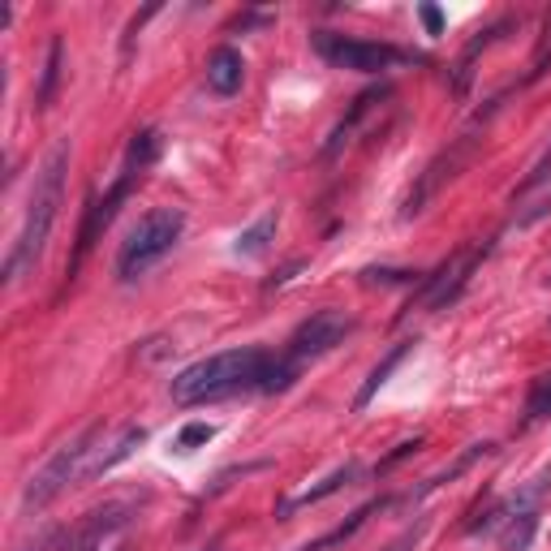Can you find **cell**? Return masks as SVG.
Returning a JSON list of instances; mask_svg holds the SVG:
<instances>
[{
	"mask_svg": "<svg viewBox=\"0 0 551 551\" xmlns=\"http://www.w3.org/2000/svg\"><path fill=\"white\" fill-rule=\"evenodd\" d=\"M418 13H422V22H427V35H444V13H439L435 4H422Z\"/></svg>",
	"mask_w": 551,
	"mask_h": 551,
	"instance_id": "obj_27",
	"label": "cell"
},
{
	"mask_svg": "<svg viewBox=\"0 0 551 551\" xmlns=\"http://www.w3.org/2000/svg\"><path fill=\"white\" fill-rule=\"evenodd\" d=\"M380 99H388V87H371V91H362V96L354 99L349 117H340V125L332 129V138H328V146H323V155H328V160H336V155H340V146L354 138V129H358L362 121H366V113H371Z\"/></svg>",
	"mask_w": 551,
	"mask_h": 551,
	"instance_id": "obj_14",
	"label": "cell"
},
{
	"mask_svg": "<svg viewBox=\"0 0 551 551\" xmlns=\"http://www.w3.org/2000/svg\"><path fill=\"white\" fill-rule=\"evenodd\" d=\"M99 444H104V422H91L82 435H73L70 444H61V448L30 474V482H26V491H22V513H44L56 496L70 491L73 482H87L96 456L104 453Z\"/></svg>",
	"mask_w": 551,
	"mask_h": 551,
	"instance_id": "obj_3",
	"label": "cell"
},
{
	"mask_svg": "<svg viewBox=\"0 0 551 551\" xmlns=\"http://www.w3.org/2000/svg\"><path fill=\"white\" fill-rule=\"evenodd\" d=\"M143 172L138 168H121L117 172V181H113V190L104 194V198H96L91 207H87V220H82V229H78V246H73V259H70V276H78V267H82V259L96 250V241H99V233L117 220V212H121V203L129 198V190H134V181H138Z\"/></svg>",
	"mask_w": 551,
	"mask_h": 551,
	"instance_id": "obj_8",
	"label": "cell"
},
{
	"mask_svg": "<svg viewBox=\"0 0 551 551\" xmlns=\"http://www.w3.org/2000/svg\"><path fill=\"white\" fill-rule=\"evenodd\" d=\"M474 143H479L474 134H461V138L453 143V151H439V155H435L431 164H427V172L418 177V186L409 190L405 207H401V220H413V216H418V212H422V207L431 203L435 194H439V186H444V181H453L456 172L470 164V155H474Z\"/></svg>",
	"mask_w": 551,
	"mask_h": 551,
	"instance_id": "obj_10",
	"label": "cell"
},
{
	"mask_svg": "<svg viewBox=\"0 0 551 551\" xmlns=\"http://www.w3.org/2000/svg\"><path fill=\"white\" fill-rule=\"evenodd\" d=\"M207 551H220V543H212V547H207Z\"/></svg>",
	"mask_w": 551,
	"mask_h": 551,
	"instance_id": "obj_29",
	"label": "cell"
},
{
	"mask_svg": "<svg viewBox=\"0 0 551 551\" xmlns=\"http://www.w3.org/2000/svg\"><path fill=\"white\" fill-rule=\"evenodd\" d=\"M482 255H487V250H461L453 259H444V263L422 280V288H418V306H422V311H448L456 297L465 293V285L474 280Z\"/></svg>",
	"mask_w": 551,
	"mask_h": 551,
	"instance_id": "obj_9",
	"label": "cell"
},
{
	"mask_svg": "<svg viewBox=\"0 0 551 551\" xmlns=\"http://www.w3.org/2000/svg\"><path fill=\"white\" fill-rule=\"evenodd\" d=\"M491 453H496V444H470V448H465V453L456 456V461H453V465H448V470H444V474H435V479H427V482H422V487L413 491V500H422L427 491H435V487H444V482L461 479V474H465V470H470L474 461H482V456H491Z\"/></svg>",
	"mask_w": 551,
	"mask_h": 551,
	"instance_id": "obj_20",
	"label": "cell"
},
{
	"mask_svg": "<svg viewBox=\"0 0 551 551\" xmlns=\"http://www.w3.org/2000/svg\"><path fill=\"white\" fill-rule=\"evenodd\" d=\"M181 233H186V212H181V207H151V212L134 224V233L125 238V246H121L117 276L125 285L146 276V271L181 241Z\"/></svg>",
	"mask_w": 551,
	"mask_h": 551,
	"instance_id": "obj_4",
	"label": "cell"
},
{
	"mask_svg": "<svg viewBox=\"0 0 551 551\" xmlns=\"http://www.w3.org/2000/svg\"><path fill=\"white\" fill-rule=\"evenodd\" d=\"M358 474H362V465H358V461H345V465H340V470H332V474H328V479L319 482V487H306L302 496H293V500L280 504V517H293L297 508H311V504L328 500V496H336L340 487H349V482L358 479Z\"/></svg>",
	"mask_w": 551,
	"mask_h": 551,
	"instance_id": "obj_13",
	"label": "cell"
},
{
	"mask_svg": "<svg viewBox=\"0 0 551 551\" xmlns=\"http://www.w3.org/2000/svg\"><path fill=\"white\" fill-rule=\"evenodd\" d=\"M314 52L336 65V70H354V73H380L392 70L397 61H405L392 44H375V39H349V35H332V30H319L311 39Z\"/></svg>",
	"mask_w": 551,
	"mask_h": 551,
	"instance_id": "obj_6",
	"label": "cell"
},
{
	"mask_svg": "<svg viewBox=\"0 0 551 551\" xmlns=\"http://www.w3.org/2000/svg\"><path fill=\"white\" fill-rule=\"evenodd\" d=\"M212 435H216L212 422H186V427L177 431V439H172V448H177V453H194V448H203Z\"/></svg>",
	"mask_w": 551,
	"mask_h": 551,
	"instance_id": "obj_22",
	"label": "cell"
},
{
	"mask_svg": "<svg viewBox=\"0 0 551 551\" xmlns=\"http://www.w3.org/2000/svg\"><path fill=\"white\" fill-rule=\"evenodd\" d=\"M349 332H354V319H349L345 311H314L311 319H302V323L293 328L285 358L297 362V366H306V362L332 354L336 345H345V336Z\"/></svg>",
	"mask_w": 551,
	"mask_h": 551,
	"instance_id": "obj_7",
	"label": "cell"
},
{
	"mask_svg": "<svg viewBox=\"0 0 551 551\" xmlns=\"http://www.w3.org/2000/svg\"><path fill=\"white\" fill-rule=\"evenodd\" d=\"M129 522H134V504L129 500L104 504L96 513H87L73 530H65L56 551H129V538H125Z\"/></svg>",
	"mask_w": 551,
	"mask_h": 551,
	"instance_id": "obj_5",
	"label": "cell"
},
{
	"mask_svg": "<svg viewBox=\"0 0 551 551\" xmlns=\"http://www.w3.org/2000/svg\"><path fill=\"white\" fill-rule=\"evenodd\" d=\"M297 271H302V263H288V267H280V271H276V276L267 280V288H280V285H288V280H293Z\"/></svg>",
	"mask_w": 551,
	"mask_h": 551,
	"instance_id": "obj_28",
	"label": "cell"
},
{
	"mask_svg": "<svg viewBox=\"0 0 551 551\" xmlns=\"http://www.w3.org/2000/svg\"><path fill=\"white\" fill-rule=\"evenodd\" d=\"M513 207H526L517 224H534V220H543L551 212V146L543 151V160L530 168V177L513 190Z\"/></svg>",
	"mask_w": 551,
	"mask_h": 551,
	"instance_id": "obj_11",
	"label": "cell"
},
{
	"mask_svg": "<svg viewBox=\"0 0 551 551\" xmlns=\"http://www.w3.org/2000/svg\"><path fill=\"white\" fill-rule=\"evenodd\" d=\"M241 82H246V61L238 48H216L207 61V87L216 96H238Z\"/></svg>",
	"mask_w": 551,
	"mask_h": 551,
	"instance_id": "obj_12",
	"label": "cell"
},
{
	"mask_svg": "<svg viewBox=\"0 0 551 551\" xmlns=\"http://www.w3.org/2000/svg\"><path fill=\"white\" fill-rule=\"evenodd\" d=\"M271 362H276V354H267L259 345L224 349V354H212V358L186 366L181 375H172L168 392L177 405H212V401H229L241 392H263Z\"/></svg>",
	"mask_w": 551,
	"mask_h": 551,
	"instance_id": "obj_1",
	"label": "cell"
},
{
	"mask_svg": "<svg viewBox=\"0 0 551 551\" xmlns=\"http://www.w3.org/2000/svg\"><path fill=\"white\" fill-rule=\"evenodd\" d=\"M61 538H65V530L52 526V530H44L35 543H26V547H18V551H56V547H61Z\"/></svg>",
	"mask_w": 551,
	"mask_h": 551,
	"instance_id": "obj_25",
	"label": "cell"
},
{
	"mask_svg": "<svg viewBox=\"0 0 551 551\" xmlns=\"http://www.w3.org/2000/svg\"><path fill=\"white\" fill-rule=\"evenodd\" d=\"M143 439H146L143 427H125V431L117 435V444H108V453H99V456H96V465H91V474H87V479H99V474L117 470L121 461H125V456L134 453V448H138Z\"/></svg>",
	"mask_w": 551,
	"mask_h": 551,
	"instance_id": "obj_18",
	"label": "cell"
},
{
	"mask_svg": "<svg viewBox=\"0 0 551 551\" xmlns=\"http://www.w3.org/2000/svg\"><path fill=\"white\" fill-rule=\"evenodd\" d=\"M418 271H401V267H366L362 280L366 285H413Z\"/></svg>",
	"mask_w": 551,
	"mask_h": 551,
	"instance_id": "obj_23",
	"label": "cell"
},
{
	"mask_svg": "<svg viewBox=\"0 0 551 551\" xmlns=\"http://www.w3.org/2000/svg\"><path fill=\"white\" fill-rule=\"evenodd\" d=\"M422 534H427V517H422V522H413V526H409L405 534H401V538H397V543H392L388 551H413L418 543H422Z\"/></svg>",
	"mask_w": 551,
	"mask_h": 551,
	"instance_id": "obj_24",
	"label": "cell"
},
{
	"mask_svg": "<svg viewBox=\"0 0 551 551\" xmlns=\"http://www.w3.org/2000/svg\"><path fill=\"white\" fill-rule=\"evenodd\" d=\"M276 224H280V216H276V212L259 216V220H255V224H250V229H246V233L238 238V246H233V250H238L241 259H255V255H263L267 246L276 241Z\"/></svg>",
	"mask_w": 551,
	"mask_h": 551,
	"instance_id": "obj_19",
	"label": "cell"
},
{
	"mask_svg": "<svg viewBox=\"0 0 551 551\" xmlns=\"http://www.w3.org/2000/svg\"><path fill=\"white\" fill-rule=\"evenodd\" d=\"M409 349H413V340H397V345H392V354H388L384 362H380V366H375V371H371V375H366V384H362V392L358 397H354V409H366L371 405V401H375V392H380V388L388 384V375H392V371H397V366H401V362H405V354Z\"/></svg>",
	"mask_w": 551,
	"mask_h": 551,
	"instance_id": "obj_16",
	"label": "cell"
},
{
	"mask_svg": "<svg viewBox=\"0 0 551 551\" xmlns=\"http://www.w3.org/2000/svg\"><path fill=\"white\" fill-rule=\"evenodd\" d=\"M61 70H65V39H61V35H52V39H48V56H44V73H39V96H35V104H39V108H52V104H56Z\"/></svg>",
	"mask_w": 551,
	"mask_h": 551,
	"instance_id": "obj_17",
	"label": "cell"
},
{
	"mask_svg": "<svg viewBox=\"0 0 551 551\" xmlns=\"http://www.w3.org/2000/svg\"><path fill=\"white\" fill-rule=\"evenodd\" d=\"M551 418V375H538L530 384V401H526V422H543Z\"/></svg>",
	"mask_w": 551,
	"mask_h": 551,
	"instance_id": "obj_21",
	"label": "cell"
},
{
	"mask_svg": "<svg viewBox=\"0 0 551 551\" xmlns=\"http://www.w3.org/2000/svg\"><path fill=\"white\" fill-rule=\"evenodd\" d=\"M418 448H422V435H413V439H405V444H397V453H392V456H384V461H380V470H392L397 461H405V456H413V453H418Z\"/></svg>",
	"mask_w": 551,
	"mask_h": 551,
	"instance_id": "obj_26",
	"label": "cell"
},
{
	"mask_svg": "<svg viewBox=\"0 0 551 551\" xmlns=\"http://www.w3.org/2000/svg\"><path fill=\"white\" fill-rule=\"evenodd\" d=\"M65 172H70V143H56L52 155L44 160V168H39V177H35V190H30V203H26V220H22V229H18V238H13V246H9L4 288H13L26 271H35V263H39L52 224H56V212H61Z\"/></svg>",
	"mask_w": 551,
	"mask_h": 551,
	"instance_id": "obj_2",
	"label": "cell"
},
{
	"mask_svg": "<svg viewBox=\"0 0 551 551\" xmlns=\"http://www.w3.org/2000/svg\"><path fill=\"white\" fill-rule=\"evenodd\" d=\"M384 508V500H371V504H362V508H354L349 513V522H340L336 530H328L323 538H311V543H302L297 551H332V547H340V543H349L354 534H358L366 522H371V513H380Z\"/></svg>",
	"mask_w": 551,
	"mask_h": 551,
	"instance_id": "obj_15",
	"label": "cell"
}]
</instances>
